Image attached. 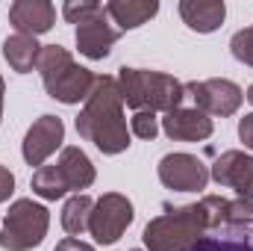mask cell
I'll return each mask as SVG.
<instances>
[{"label": "cell", "mask_w": 253, "mask_h": 251, "mask_svg": "<svg viewBox=\"0 0 253 251\" xmlns=\"http://www.w3.org/2000/svg\"><path fill=\"white\" fill-rule=\"evenodd\" d=\"M50 213L44 204H36L33 198H18L0 228V249L3 251H30L39 249L47 237Z\"/></svg>", "instance_id": "6"}, {"label": "cell", "mask_w": 253, "mask_h": 251, "mask_svg": "<svg viewBox=\"0 0 253 251\" xmlns=\"http://www.w3.org/2000/svg\"><path fill=\"white\" fill-rule=\"evenodd\" d=\"M39 74H42L44 92L53 101L68 104V107H74L80 101H88V95L94 89V80H97V74H91L88 68L74 63V57L62 45H44L42 48Z\"/></svg>", "instance_id": "4"}, {"label": "cell", "mask_w": 253, "mask_h": 251, "mask_svg": "<svg viewBox=\"0 0 253 251\" xmlns=\"http://www.w3.org/2000/svg\"><path fill=\"white\" fill-rule=\"evenodd\" d=\"M118 39H121V33L109 24L106 12H100L97 18H91V21H85V24L77 27V48H80V54L88 57V60H103V57H109V51H112V45H115Z\"/></svg>", "instance_id": "13"}, {"label": "cell", "mask_w": 253, "mask_h": 251, "mask_svg": "<svg viewBox=\"0 0 253 251\" xmlns=\"http://www.w3.org/2000/svg\"><path fill=\"white\" fill-rule=\"evenodd\" d=\"M132 201L121 192H106L94 201L91 219H88V234L94 237L97 246H115L124 231L132 225Z\"/></svg>", "instance_id": "7"}, {"label": "cell", "mask_w": 253, "mask_h": 251, "mask_svg": "<svg viewBox=\"0 0 253 251\" xmlns=\"http://www.w3.org/2000/svg\"><path fill=\"white\" fill-rule=\"evenodd\" d=\"M230 51H233V57H236L239 63H245V65L253 68V24L245 27V30H239V33L230 39Z\"/></svg>", "instance_id": "21"}, {"label": "cell", "mask_w": 253, "mask_h": 251, "mask_svg": "<svg viewBox=\"0 0 253 251\" xmlns=\"http://www.w3.org/2000/svg\"><path fill=\"white\" fill-rule=\"evenodd\" d=\"M186 95L194 98L197 110L206 113V116H236L242 101H245V92L242 86H236L233 80H224V77H212V80H194L186 83Z\"/></svg>", "instance_id": "8"}, {"label": "cell", "mask_w": 253, "mask_h": 251, "mask_svg": "<svg viewBox=\"0 0 253 251\" xmlns=\"http://www.w3.org/2000/svg\"><path fill=\"white\" fill-rule=\"evenodd\" d=\"M94 178H97V172H94V163L88 160V154L80 151L77 145H68V148H62V154L53 166H42L33 175L30 189L44 201H56L65 192L80 195V189H88L94 184Z\"/></svg>", "instance_id": "5"}, {"label": "cell", "mask_w": 253, "mask_h": 251, "mask_svg": "<svg viewBox=\"0 0 253 251\" xmlns=\"http://www.w3.org/2000/svg\"><path fill=\"white\" fill-rule=\"evenodd\" d=\"M180 18L194 33H215L227 18V6L221 0H183Z\"/></svg>", "instance_id": "16"}, {"label": "cell", "mask_w": 253, "mask_h": 251, "mask_svg": "<svg viewBox=\"0 0 253 251\" xmlns=\"http://www.w3.org/2000/svg\"><path fill=\"white\" fill-rule=\"evenodd\" d=\"M65 142V125L59 116H42L36 119L33 127L24 136V160L30 166H44L47 157L56 154V148H62Z\"/></svg>", "instance_id": "11"}, {"label": "cell", "mask_w": 253, "mask_h": 251, "mask_svg": "<svg viewBox=\"0 0 253 251\" xmlns=\"http://www.w3.org/2000/svg\"><path fill=\"white\" fill-rule=\"evenodd\" d=\"M12 192H15V175H12L6 166H0V204L9 201Z\"/></svg>", "instance_id": "23"}, {"label": "cell", "mask_w": 253, "mask_h": 251, "mask_svg": "<svg viewBox=\"0 0 253 251\" xmlns=\"http://www.w3.org/2000/svg\"><path fill=\"white\" fill-rule=\"evenodd\" d=\"M118 89L126 107L135 113H174L180 110L186 98V83H180L171 74L162 71H147V68H121L118 71Z\"/></svg>", "instance_id": "3"}, {"label": "cell", "mask_w": 253, "mask_h": 251, "mask_svg": "<svg viewBox=\"0 0 253 251\" xmlns=\"http://www.w3.org/2000/svg\"><path fill=\"white\" fill-rule=\"evenodd\" d=\"M162 187L174 189V192H200L209 184V169L203 166L200 157L194 154H165L156 166Z\"/></svg>", "instance_id": "9"}, {"label": "cell", "mask_w": 253, "mask_h": 251, "mask_svg": "<svg viewBox=\"0 0 253 251\" xmlns=\"http://www.w3.org/2000/svg\"><path fill=\"white\" fill-rule=\"evenodd\" d=\"M245 101H248V104H253V86L248 89V92H245Z\"/></svg>", "instance_id": "27"}, {"label": "cell", "mask_w": 253, "mask_h": 251, "mask_svg": "<svg viewBox=\"0 0 253 251\" xmlns=\"http://www.w3.org/2000/svg\"><path fill=\"white\" fill-rule=\"evenodd\" d=\"M42 48H44V45H39L36 36L12 33L9 39H3V60L9 63L12 71H18V74H30L33 68H39Z\"/></svg>", "instance_id": "18"}, {"label": "cell", "mask_w": 253, "mask_h": 251, "mask_svg": "<svg viewBox=\"0 0 253 251\" xmlns=\"http://www.w3.org/2000/svg\"><path fill=\"white\" fill-rule=\"evenodd\" d=\"M191 251H253V225L224 222L203 240H197Z\"/></svg>", "instance_id": "15"}, {"label": "cell", "mask_w": 253, "mask_h": 251, "mask_svg": "<svg viewBox=\"0 0 253 251\" xmlns=\"http://www.w3.org/2000/svg\"><path fill=\"white\" fill-rule=\"evenodd\" d=\"M132 251H138V249H132Z\"/></svg>", "instance_id": "28"}, {"label": "cell", "mask_w": 253, "mask_h": 251, "mask_svg": "<svg viewBox=\"0 0 253 251\" xmlns=\"http://www.w3.org/2000/svg\"><path fill=\"white\" fill-rule=\"evenodd\" d=\"M239 139L245 142L248 151H253V113H248V116L239 122Z\"/></svg>", "instance_id": "24"}, {"label": "cell", "mask_w": 253, "mask_h": 251, "mask_svg": "<svg viewBox=\"0 0 253 251\" xmlns=\"http://www.w3.org/2000/svg\"><path fill=\"white\" fill-rule=\"evenodd\" d=\"M9 24L15 27V33L42 36V33L53 30V24H56V6L47 3V0H15L9 6Z\"/></svg>", "instance_id": "12"}, {"label": "cell", "mask_w": 253, "mask_h": 251, "mask_svg": "<svg viewBox=\"0 0 253 251\" xmlns=\"http://www.w3.org/2000/svg\"><path fill=\"white\" fill-rule=\"evenodd\" d=\"M209 178L218 187L233 189L239 198L253 201V157L251 154H245V151H224L212 163Z\"/></svg>", "instance_id": "10"}, {"label": "cell", "mask_w": 253, "mask_h": 251, "mask_svg": "<svg viewBox=\"0 0 253 251\" xmlns=\"http://www.w3.org/2000/svg\"><path fill=\"white\" fill-rule=\"evenodd\" d=\"M103 12V6L100 3H94V0H68L62 6V15L68 24H85V21H91V18H97Z\"/></svg>", "instance_id": "20"}, {"label": "cell", "mask_w": 253, "mask_h": 251, "mask_svg": "<svg viewBox=\"0 0 253 251\" xmlns=\"http://www.w3.org/2000/svg\"><path fill=\"white\" fill-rule=\"evenodd\" d=\"M209 231H212V219L200 198L197 204L165 207L156 219L147 222L141 240L147 251H191L197 240H203Z\"/></svg>", "instance_id": "2"}, {"label": "cell", "mask_w": 253, "mask_h": 251, "mask_svg": "<svg viewBox=\"0 0 253 251\" xmlns=\"http://www.w3.org/2000/svg\"><path fill=\"white\" fill-rule=\"evenodd\" d=\"M91 210H94V201L80 192V195H71L62 207V228L68 237H83L88 231V219H91Z\"/></svg>", "instance_id": "19"}, {"label": "cell", "mask_w": 253, "mask_h": 251, "mask_svg": "<svg viewBox=\"0 0 253 251\" xmlns=\"http://www.w3.org/2000/svg\"><path fill=\"white\" fill-rule=\"evenodd\" d=\"M77 133L91 142L100 154H124L129 148V127L124 116V98L118 89V80L109 74H100L94 80V89L85 101V107L77 116Z\"/></svg>", "instance_id": "1"}, {"label": "cell", "mask_w": 253, "mask_h": 251, "mask_svg": "<svg viewBox=\"0 0 253 251\" xmlns=\"http://www.w3.org/2000/svg\"><path fill=\"white\" fill-rule=\"evenodd\" d=\"M53 251H94V246H88V243H83L77 237H65L62 243H56Z\"/></svg>", "instance_id": "25"}, {"label": "cell", "mask_w": 253, "mask_h": 251, "mask_svg": "<svg viewBox=\"0 0 253 251\" xmlns=\"http://www.w3.org/2000/svg\"><path fill=\"white\" fill-rule=\"evenodd\" d=\"M162 130H165V136H171V139H177V142H203V139L212 136L215 127H212V119H209L206 113H200L197 107H194V110L180 107V110H174V113H165Z\"/></svg>", "instance_id": "14"}, {"label": "cell", "mask_w": 253, "mask_h": 251, "mask_svg": "<svg viewBox=\"0 0 253 251\" xmlns=\"http://www.w3.org/2000/svg\"><path fill=\"white\" fill-rule=\"evenodd\" d=\"M3 95H6V83H3V77H0V122H3Z\"/></svg>", "instance_id": "26"}, {"label": "cell", "mask_w": 253, "mask_h": 251, "mask_svg": "<svg viewBox=\"0 0 253 251\" xmlns=\"http://www.w3.org/2000/svg\"><path fill=\"white\" fill-rule=\"evenodd\" d=\"M129 130H132L138 139H156V133H159V119H156V113H147V110L132 113Z\"/></svg>", "instance_id": "22"}, {"label": "cell", "mask_w": 253, "mask_h": 251, "mask_svg": "<svg viewBox=\"0 0 253 251\" xmlns=\"http://www.w3.org/2000/svg\"><path fill=\"white\" fill-rule=\"evenodd\" d=\"M103 12L112 24H118V33H121V30H135L147 24L159 12V3L156 0H109Z\"/></svg>", "instance_id": "17"}]
</instances>
